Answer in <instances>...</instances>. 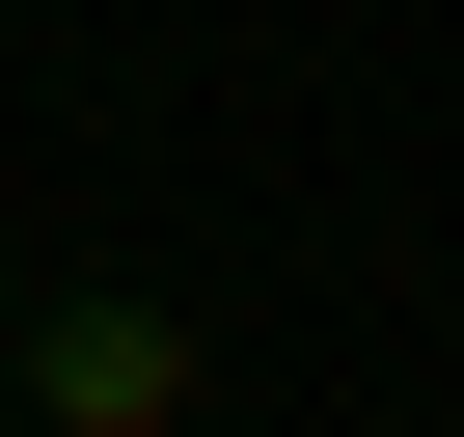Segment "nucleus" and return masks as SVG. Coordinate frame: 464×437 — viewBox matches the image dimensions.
Wrapping results in <instances>:
<instances>
[{
	"mask_svg": "<svg viewBox=\"0 0 464 437\" xmlns=\"http://www.w3.org/2000/svg\"><path fill=\"white\" fill-rule=\"evenodd\" d=\"M28 410H55V437H164V410H191V328H164V301H55V328H28Z\"/></svg>",
	"mask_w": 464,
	"mask_h": 437,
	"instance_id": "f257e3e1",
	"label": "nucleus"
}]
</instances>
